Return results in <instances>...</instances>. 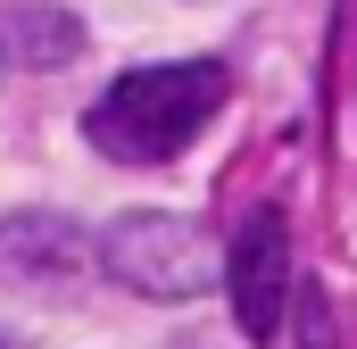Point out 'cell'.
<instances>
[{"label":"cell","instance_id":"cell-1","mask_svg":"<svg viewBox=\"0 0 357 349\" xmlns=\"http://www.w3.org/2000/svg\"><path fill=\"white\" fill-rule=\"evenodd\" d=\"M233 100V75L216 59H175V67H133L84 108V133L116 167H167L199 142V125Z\"/></svg>","mask_w":357,"mask_h":349},{"label":"cell","instance_id":"cell-2","mask_svg":"<svg viewBox=\"0 0 357 349\" xmlns=\"http://www.w3.org/2000/svg\"><path fill=\"white\" fill-rule=\"evenodd\" d=\"M91 258L108 266L125 291H142V299H191V291L216 283L208 233H199L191 216H175V208H133V216H116V225L91 242Z\"/></svg>","mask_w":357,"mask_h":349},{"label":"cell","instance_id":"cell-3","mask_svg":"<svg viewBox=\"0 0 357 349\" xmlns=\"http://www.w3.org/2000/svg\"><path fill=\"white\" fill-rule=\"evenodd\" d=\"M225 291H233V325L250 341H274L291 316V225L282 208H250L233 250H225Z\"/></svg>","mask_w":357,"mask_h":349},{"label":"cell","instance_id":"cell-4","mask_svg":"<svg viewBox=\"0 0 357 349\" xmlns=\"http://www.w3.org/2000/svg\"><path fill=\"white\" fill-rule=\"evenodd\" d=\"M84 274H91V242H84L75 216H59V208L0 216V283H17V291H67Z\"/></svg>","mask_w":357,"mask_h":349},{"label":"cell","instance_id":"cell-5","mask_svg":"<svg viewBox=\"0 0 357 349\" xmlns=\"http://www.w3.org/2000/svg\"><path fill=\"white\" fill-rule=\"evenodd\" d=\"M0 59L17 67H67L84 59V17L59 0H8L0 8Z\"/></svg>","mask_w":357,"mask_h":349},{"label":"cell","instance_id":"cell-6","mask_svg":"<svg viewBox=\"0 0 357 349\" xmlns=\"http://www.w3.org/2000/svg\"><path fill=\"white\" fill-rule=\"evenodd\" d=\"M291 308H299V349H341V333H333V299H324L316 283H307V291L291 283Z\"/></svg>","mask_w":357,"mask_h":349}]
</instances>
